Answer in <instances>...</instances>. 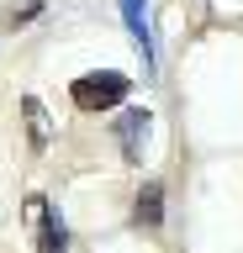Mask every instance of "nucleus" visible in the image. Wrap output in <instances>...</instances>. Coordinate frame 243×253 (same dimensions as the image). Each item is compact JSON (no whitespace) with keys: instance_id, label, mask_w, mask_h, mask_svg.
Listing matches in <instances>:
<instances>
[{"instance_id":"f257e3e1","label":"nucleus","mask_w":243,"mask_h":253,"mask_svg":"<svg viewBox=\"0 0 243 253\" xmlns=\"http://www.w3.org/2000/svg\"><path fill=\"white\" fill-rule=\"evenodd\" d=\"M132 95V79L122 74V69H96V74H80L74 84H69V100L80 111H122V100Z\"/></svg>"},{"instance_id":"f03ea898","label":"nucleus","mask_w":243,"mask_h":253,"mask_svg":"<svg viewBox=\"0 0 243 253\" xmlns=\"http://www.w3.org/2000/svg\"><path fill=\"white\" fill-rule=\"evenodd\" d=\"M27 221H32L37 253H69V221L58 216V206L48 195H27Z\"/></svg>"},{"instance_id":"7ed1b4c3","label":"nucleus","mask_w":243,"mask_h":253,"mask_svg":"<svg viewBox=\"0 0 243 253\" xmlns=\"http://www.w3.org/2000/svg\"><path fill=\"white\" fill-rule=\"evenodd\" d=\"M111 137L122 142V158H127V164H143L148 137H153V111L148 106H122L116 122H111Z\"/></svg>"},{"instance_id":"20e7f679","label":"nucleus","mask_w":243,"mask_h":253,"mask_svg":"<svg viewBox=\"0 0 243 253\" xmlns=\"http://www.w3.org/2000/svg\"><path fill=\"white\" fill-rule=\"evenodd\" d=\"M116 11H122V27L132 32V42H138V53H143V69L153 74V27H148V0H116Z\"/></svg>"},{"instance_id":"39448f33","label":"nucleus","mask_w":243,"mask_h":253,"mask_svg":"<svg viewBox=\"0 0 243 253\" xmlns=\"http://www.w3.org/2000/svg\"><path fill=\"white\" fill-rule=\"evenodd\" d=\"M132 227H138V232H159L164 227V185L159 179H148V185L138 190V201H132Z\"/></svg>"},{"instance_id":"423d86ee","label":"nucleus","mask_w":243,"mask_h":253,"mask_svg":"<svg viewBox=\"0 0 243 253\" xmlns=\"http://www.w3.org/2000/svg\"><path fill=\"white\" fill-rule=\"evenodd\" d=\"M21 116H27V142H32V153H43V148H48V137H53L43 100H37V95H27V100H21Z\"/></svg>"},{"instance_id":"0eeeda50","label":"nucleus","mask_w":243,"mask_h":253,"mask_svg":"<svg viewBox=\"0 0 243 253\" xmlns=\"http://www.w3.org/2000/svg\"><path fill=\"white\" fill-rule=\"evenodd\" d=\"M37 16H43V0H21V5H11V27H32Z\"/></svg>"}]
</instances>
